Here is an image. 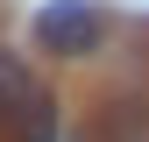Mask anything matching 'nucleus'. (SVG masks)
Instances as JSON below:
<instances>
[{
  "label": "nucleus",
  "instance_id": "1",
  "mask_svg": "<svg viewBox=\"0 0 149 142\" xmlns=\"http://www.w3.org/2000/svg\"><path fill=\"white\" fill-rule=\"evenodd\" d=\"M36 43L50 57H92L107 43V22H100L92 0H43L36 7Z\"/></svg>",
  "mask_w": 149,
  "mask_h": 142
},
{
  "label": "nucleus",
  "instance_id": "2",
  "mask_svg": "<svg viewBox=\"0 0 149 142\" xmlns=\"http://www.w3.org/2000/svg\"><path fill=\"white\" fill-rule=\"evenodd\" d=\"M36 93H43V85L29 78V64H22V57H7V50H0V121H14V114H22V106L36 100Z\"/></svg>",
  "mask_w": 149,
  "mask_h": 142
},
{
  "label": "nucleus",
  "instance_id": "3",
  "mask_svg": "<svg viewBox=\"0 0 149 142\" xmlns=\"http://www.w3.org/2000/svg\"><path fill=\"white\" fill-rule=\"evenodd\" d=\"M7 128L22 135V142H57V100H50V93H36V100L22 106V114L7 121Z\"/></svg>",
  "mask_w": 149,
  "mask_h": 142
}]
</instances>
